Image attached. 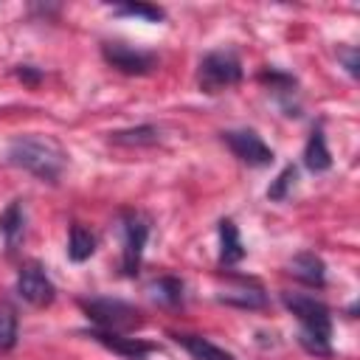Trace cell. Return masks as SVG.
I'll use <instances>...</instances> for the list:
<instances>
[{"instance_id":"1","label":"cell","mask_w":360,"mask_h":360,"mask_svg":"<svg viewBox=\"0 0 360 360\" xmlns=\"http://www.w3.org/2000/svg\"><path fill=\"white\" fill-rule=\"evenodd\" d=\"M281 301L295 315V321L301 326L298 343L315 357H329L332 354V312H329V307L304 292H281Z\"/></svg>"},{"instance_id":"2","label":"cell","mask_w":360,"mask_h":360,"mask_svg":"<svg viewBox=\"0 0 360 360\" xmlns=\"http://www.w3.org/2000/svg\"><path fill=\"white\" fill-rule=\"evenodd\" d=\"M8 163L17 169H25L42 183H59L68 166V155L48 135H20L8 146Z\"/></svg>"},{"instance_id":"3","label":"cell","mask_w":360,"mask_h":360,"mask_svg":"<svg viewBox=\"0 0 360 360\" xmlns=\"http://www.w3.org/2000/svg\"><path fill=\"white\" fill-rule=\"evenodd\" d=\"M82 309L96 323L93 329H101V332L127 335L143 323L141 309L129 301H121V298H84Z\"/></svg>"},{"instance_id":"4","label":"cell","mask_w":360,"mask_h":360,"mask_svg":"<svg viewBox=\"0 0 360 360\" xmlns=\"http://www.w3.org/2000/svg\"><path fill=\"white\" fill-rule=\"evenodd\" d=\"M242 82V59L231 48H217L200 59L197 70V84L202 93L217 96L228 87H236Z\"/></svg>"},{"instance_id":"5","label":"cell","mask_w":360,"mask_h":360,"mask_svg":"<svg viewBox=\"0 0 360 360\" xmlns=\"http://www.w3.org/2000/svg\"><path fill=\"white\" fill-rule=\"evenodd\" d=\"M118 231H121V270L124 276H138L143 248L149 239V219L141 211H121L118 214Z\"/></svg>"},{"instance_id":"6","label":"cell","mask_w":360,"mask_h":360,"mask_svg":"<svg viewBox=\"0 0 360 360\" xmlns=\"http://www.w3.org/2000/svg\"><path fill=\"white\" fill-rule=\"evenodd\" d=\"M101 53L107 59V65H112L115 70L127 73V76H146L158 68V56L149 53V51H141V48H132L127 42H104L101 45Z\"/></svg>"},{"instance_id":"7","label":"cell","mask_w":360,"mask_h":360,"mask_svg":"<svg viewBox=\"0 0 360 360\" xmlns=\"http://www.w3.org/2000/svg\"><path fill=\"white\" fill-rule=\"evenodd\" d=\"M17 292L22 301L34 304V307H48L56 298V287L51 281V276L45 273V267L39 262H25L20 267L17 276Z\"/></svg>"},{"instance_id":"8","label":"cell","mask_w":360,"mask_h":360,"mask_svg":"<svg viewBox=\"0 0 360 360\" xmlns=\"http://www.w3.org/2000/svg\"><path fill=\"white\" fill-rule=\"evenodd\" d=\"M222 141L248 166H270L273 163V149L253 129H228V132H222Z\"/></svg>"},{"instance_id":"9","label":"cell","mask_w":360,"mask_h":360,"mask_svg":"<svg viewBox=\"0 0 360 360\" xmlns=\"http://www.w3.org/2000/svg\"><path fill=\"white\" fill-rule=\"evenodd\" d=\"M217 298L222 304H231V307H239V309H262V307H267V292L253 278H239L236 284L225 287Z\"/></svg>"},{"instance_id":"10","label":"cell","mask_w":360,"mask_h":360,"mask_svg":"<svg viewBox=\"0 0 360 360\" xmlns=\"http://www.w3.org/2000/svg\"><path fill=\"white\" fill-rule=\"evenodd\" d=\"M90 338L98 340L101 346H107L110 352L127 357V360H143L149 352H155V343H146L141 338H129V335H115V332H101V329H90Z\"/></svg>"},{"instance_id":"11","label":"cell","mask_w":360,"mask_h":360,"mask_svg":"<svg viewBox=\"0 0 360 360\" xmlns=\"http://www.w3.org/2000/svg\"><path fill=\"white\" fill-rule=\"evenodd\" d=\"M287 270H290L298 281H304V284H309V287H323V284H326V264H323V259L315 256L312 250L295 253V256L290 259Z\"/></svg>"},{"instance_id":"12","label":"cell","mask_w":360,"mask_h":360,"mask_svg":"<svg viewBox=\"0 0 360 360\" xmlns=\"http://www.w3.org/2000/svg\"><path fill=\"white\" fill-rule=\"evenodd\" d=\"M259 79L270 84V90L276 93V98H278V104H281V110H284L287 115H301V112H298V110H301L298 101H292L295 93H298V90H295L298 84H295V79H292L290 73H281V70H264Z\"/></svg>"},{"instance_id":"13","label":"cell","mask_w":360,"mask_h":360,"mask_svg":"<svg viewBox=\"0 0 360 360\" xmlns=\"http://www.w3.org/2000/svg\"><path fill=\"white\" fill-rule=\"evenodd\" d=\"M22 233H25V205H22V200H11L0 214V236H3L6 248L14 250L22 239Z\"/></svg>"},{"instance_id":"14","label":"cell","mask_w":360,"mask_h":360,"mask_svg":"<svg viewBox=\"0 0 360 360\" xmlns=\"http://www.w3.org/2000/svg\"><path fill=\"white\" fill-rule=\"evenodd\" d=\"M304 166L315 174L321 172H329L332 169V152L326 146V138H323V129L315 127L307 138V146H304Z\"/></svg>"},{"instance_id":"15","label":"cell","mask_w":360,"mask_h":360,"mask_svg":"<svg viewBox=\"0 0 360 360\" xmlns=\"http://www.w3.org/2000/svg\"><path fill=\"white\" fill-rule=\"evenodd\" d=\"M172 338L191 354V360H236L231 352H225L222 346L211 343L202 335H172Z\"/></svg>"},{"instance_id":"16","label":"cell","mask_w":360,"mask_h":360,"mask_svg":"<svg viewBox=\"0 0 360 360\" xmlns=\"http://www.w3.org/2000/svg\"><path fill=\"white\" fill-rule=\"evenodd\" d=\"M245 259V248H242V239H239V231L233 225V219H222L219 222V262L225 267L236 264Z\"/></svg>"},{"instance_id":"17","label":"cell","mask_w":360,"mask_h":360,"mask_svg":"<svg viewBox=\"0 0 360 360\" xmlns=\"http://www.w3.org/2000/svg\"><path fill=\"white\" fill-rule=\"evenodd\" d=\"M149 295L160 307H177L186 298V284L177 276H160L149 284Z\"/></svg>"},{"instance_id":"18","label":"cell","mask_w":360,"mask_h":360,"mask_svg":"<svg viewBox=\"0 0 360 360\" xmlns=\"http://www.w3.org/2000/svg\"><path fill=\"white\" fill-rule=\"evenodd\" d=\"M96 253V233L87 231L84 225H70V239H68V259L70 262H84Z\"/></svg>"},{"instance_id":"19","label":"cell","mask_w":360,"mask_h":360,"mask_svg":"<svg viewBox=\"0 0 360 360\" xmlns=\"http://www.w3.org/2000/svg\"><path fill=\"white\" fill-rule=\"evenodd\" d=\"M158 141H160V129L152 127V124L112 132V143H118V146H152Z\"/></svg>"},{"instance_id":"20","label":"cell","mask_w":360,"mask_h":360,"mask_svg":"<svg viewBox=\"0 0 360 360\" xmlns=\"http://www.w3.org/2000/svg\"><path fill=\"white\" fill-rule=\"evenodd\" d=\"M17 343V312L8 304H0V352Z\"/></svg>"},{"instance_id":"21","label":"cell","mask_w":360,"mask_h":360,"mask_svg":"<svg viewBox=\"0 0 360 360\" xmlns=\"http://www.w3.org/2000/svg\"><path fill=\"white\" fill-rule=\"evenodd\" d=\"M115 14L118 17H141L146 22H160L166 17L163 8L158 6H149V3H127V6H115Z\"/></svg>"},{"instance_id":"22","label":"cell","mask_w":360,"mask_h":360,"mask_svg":"<svg viewBox=\"0 0 360 360\" xmlns=\"http://www.w3.org/2000/svg\"><path fill=\"white\" fill-rule=\"evenodd\" d=\"M295 177H298L295 166H284L281 174L276 177V183L267 188V197H270V200H284V197L290 194V188L295 186Z\"/></svg>"},{"instance_id":"23","label":"cell","mask_w":360,"mask_h":360,"mask_svg":"<svg viewBox=\"0 0 360 360\" xmlns=\"http://www.w3.org/2000/svg\"><path fill=\"white\" fill-rule=\"evenodd\" d=\"M338 56L346 62V70H349L352 76H357V51H354V48H340Z\"/></svg>"},{"instance_id":"24","label":"cell","mask_w":360,"mask_h":360,"mask_svg":"<svg viewBox=\"0 0 360 360\" xmlns=\"http://www.w3.org/2000/svg\"><path fill=\"white\" fill-rule=\"evenodd\" d=\"M17 76H20V79H25V82H31V84H34V82H39V76H42V73H39V70H31V68H28V65H20V68H17Z\"/></svg>"}]
</instances>
